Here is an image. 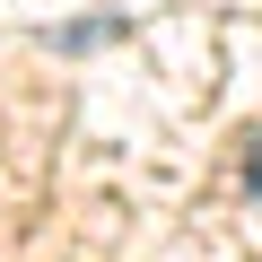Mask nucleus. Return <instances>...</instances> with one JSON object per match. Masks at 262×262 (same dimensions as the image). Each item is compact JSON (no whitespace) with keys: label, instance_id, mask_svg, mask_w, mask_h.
<instances>
[{"label":"nucleus","instance_id":"obj_1","mask_svg":"<svg viewBox=\"0 0 262 262\" xmlns=\"http://www.w3.org/2000/svg\"><path fill=\"white\" fill-rule=\"evenodd\" d=\"M245 192L262 201V131H253V140H245Z\"/></svg>","mask_w":262,"mask_h":262}]
</instances>
